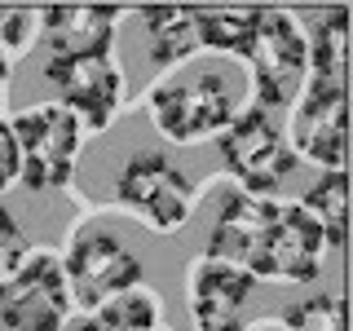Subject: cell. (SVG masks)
Listing matches in <instances>:
<instances>
[{
    "mask_svg": "<svg viewBox=\"0 0 353 331\" xmlns=\"http://www.w3.org/2000/svg\"><path fill=\"white\" fill-rule=\"evenodd\" d=\"M349 14L331 9L327 22L318 27L314 44H309V80L323 84H345V62H349Z\"/></svg>",
    "mask_w": 353,
    "mask_h": 331,
    "instance_id": "2e32d148",
    "label": "cell"
},
{
    "mask_svg": "<svg viewBox=\"0 0 353 331\" xmlns=\"http://www.w3.org/2000/svg\"><path fill=\"white\" fill-rule=\"evenodd\" d=\"M40 36V9L31 5H0V49L27 53Z\"/></svg>",
    "mask_w": 353,
    "mask_h": 331,
    "instance_id": "d6986e66",
    "label": "cell"
},
{
    "mask_svg": "<svg viewBox=\"0 0 353 331\" xmlns=\"http://www.w3.org/2000/svg\"><path fill=\"white\" fill-rule=\"evenodd\" d=\"M323 230L301 203L256 199L243 190L221 203L208 234V257L239 265L256 283H314L323 270Z\"/></svg>",
    "mask_w": 353,
    "mask_h": 331,
    "instance_id": "6da1fadb",
    "label": "cell"
},
{
    "mask_svg": "<svg viewBox=\"0 0 353 331\" xmlns=\"http://www.w3.org/2000/svg\"><path fill=\"white\" fill-rule=\"evenodd\" d=\"M62 274H66V292H71V305L93 314L106 301L141 287V257L128 248L119 234H110L102 225H88L71 239L62 257Z\"/></svg>",
    "mask_w": 353,
    "mask_h": 331,
    "instance_id": "5b68a950",
    "label": "cell"
},
{
    "mask_svg": "<svg viewBox=\"0 0 353 331\" xmlns=\"http://www.w3.org/2000/svg\"><path fill=\"white\" fill-rule=\"evenodd\" d=\"M115 203L132 212L141 225L172 234L194 212V181L159 150H137L115 172Z\"/></svg>",
    "mask_w": 353,
    "mask_h": 331,
    "instance_id": "277c9868",
    "label": "cell"
},
{
    "mask_svg": "<svg viewBox=\"0 0 353 331\" xmlns=\"http://www.w3.org/2000/svg\"><path fill=\"white\" fill-rule=\"evenodd\" d=\"M199 49H212L221 58H248L252 31H256V9H230V5H194Z\"/></svg>",
    "mask_w": 353,
    "mask_h": 331,
    "instance_id": "5bb4252c",
    "label": "cell"
},
{
    "mask_svg": "<svg viewBox=\"0 0 353 331\" xmlns=\"http://www.w3.org/2000/svg\"><path fill=\"white\" fill-rule=\"evenodd\" d=\"M345 132H349L345 84L305 80L301 97L292 106V146L287 150L327 172H345V146H349Z\"/></svg>",
    "mask_w": 353,
    "mask_h": 331,
    "instance_id": "9c48e42d",
    "label": "cell"
},
{
    "mask_svg": "<svg viewBox=\"0 0 353 331\" xmlns=\"http://www.w3.org/2000/svg\"><path fill=\"white\" fill-rule=\"evenodd\" d=\"M44 80L58 88V106L71 110L84 132H102L124 97V71L115 58H49Z\"/></svg>",
    "mask_w": 353,
    "mask_h": 331,
    "instance_id": "30bf717a",
    "label": "cell"
},
{
    "mask_svg": "<svg viewBox=\"0 0 353 331\" xmlns=\"http://www.w3.org/2000/svg\"><path fill=\"white\" fill-rule=\"evenodd\" d=\"M283 327L287 331H345V305H340V296H309V301L287 305Z\"/></svg>",
    "mask_w": 353,
    "mask_h": 331,
    "instance_id": "ac0fdd59",
    "label": "cell"
},
{
    "mask_svg": "<svg viewBox=\"0 0 353 331\" xmlns=\"http://www.w3.org/2000/svg\"><path fill=\"white\" fill-rule=\"evenodd\" d=\"M9 132L18 141V168H22L18 181L22 185L49 194V190H62L71 181L84 128L66 106H58V102L27 106L9 119Z\"/></svg>",
    "mask_w": 353,
    "mask_h": 331,
    "instance_id": "3957f363",
    "label": "cell"
},
{
    "mask_svg": "<svg viewBox=\"0 0 353 331\" xmlns=\"http://www.w3.org/2000/svg\"><path fill=\"white\" fill-rule=\"evenodd\" d=\"M58 331H102V323H97L93 314H80V318L71 314V318H66V323H62Z\"/></svg>",
    "mask_w": 353,
    "mask_h": 331,
    "instance_id": "7402d4cb",
    "label": "cell"
},
{
    "mask_svg": "<svg viewBox=\"0 0 353 331\" xmlns=\"http://www.w3.org/2000/svg\"><path fill=\"white\" fill-rule=\"evenodd\" d=\"M301 208L314 217V225L323 230V243L327 248H345V172H323L314 185L305 190Z\"/></svg>",
    "mask_w": 353,
    "mask_h": 331,
    "instance_id": "9a60e30c",
    "label": "cell"
},
{
    "mask_svg": "<svg viewBox=\"0 0 353 331\" xmlns=\"http://www.w3.org/2000/svg\"><path fill=\"white\" fill-rule=\"evenodd\" d=\"M243 84L221 62H181L150 88V119L168 141H208L230 128L239 115Z\"/></svg>",
    "mask_w": 353,
    "mask_h": 331,
    "instance_id": "7a4b0ae2",
    "label": "cell"
},
{
    "mask_svg": "<svg viewBox=\"0 0 353 331\" xmlns=\"http://www.w3.org/2000/svg\"><path fill=\"white\" fill-rule=\"evenodd\" d=\"M256 292V279L225 261H194L190 270V314L199 331H243V314Z\"/></svg>",
    "mask_w": 353,
    "mask_h": 331,
    "instance_id": "8fae6325",
    "label": "cell"
},
{
    "mask_svg": "<svg viewBox=\"0 0 353 331\" xmlns=\"http://www.w3.org/2000/svg\"><path fill=\"white\" fill-rule=\"evenodd\" d=\"M221 159L225 168L239 177L243 194H256V199H274L279 181L296 168V154L287 150L279 124L270 119V110L248 106L230 119V128L216 137Z\"/></svg>",
    "mask_w": 353,
    "mask_h": 331,
    "instance_id": "52a82bcc",
    "label": "cell"
},
{
    "mask_svg": "<svg viewBox=\"0 0 353 331\" xmlns=\"http://www.w3.org/2000/svg\"><path fill=\"white\" fill-rule=\"evenodd\" d=\"M18 177H22V168H18V141H14V132H9V124L0 119V194L14 190Z\"/></svg>",
    "mask_w": 353,
    "mask_h": 331,
    "instance_id": "44dd1931",
    "label": "cell"
},
{
    "mask_svg": "<svg viewBox=\"0 0 353 331\" xmlns=\"http://www.w3.org/2000/svg\"><path fill=\"white\" fill-rule=\"evenodd\" d=\"M248 80L261 110L283 106L309 75V40L287 9H261L256 5V31L248 44Z\"/></svg>",
    "mask_w": 353,
    "mask_h": 331,
    "instance_id": "8992f818",
    "label": "cell"
},
{
    "mask_svg": "<svg viewBox=\"0 0 353 331\" xmlns=\"http://www.w3.org/2000/svg\"><path fill=\"white\" fill-rule=\"evenodd\" d=\"M5 80H9V53L0 49V106H5Z\"/></svg>",
    "mask_w": 353,
    "mask_h": 331,
    "instance_id": "603a6c76",
    "label": "cell"
},
{
    "mask_svg": "<svg viewBox=\"0 0 353 331\" xmlns=\"http://www.w3.org/2000/svg\"><path fill=\"white\" fill-rule=\"evenodd\" d=\"M27 257H31L27 234H22V225L14 221V212H9V208L0 203V283H5V279H9V274H14Z\"/></svg>",
    "mask_w": 353,
    "mask_h": 331,
    "instance_id": "ffe728a7",
    "label": "cell"
},
{
    "mask_svg": "<svg viewBox=\"0 0 353 331\" xmlns=\"http://www.w3.org/2000/svg\"><path fill=\"white\" fill-rule=\"evenodd\" d=\"M119 9L106 5H49L40 9V36L49 58H110Z\"/></svg>",
    "mask_w": 353,
    "mask_h": 331,
    "instance_id": "7c38bea8",
    "label": "cell"
},
{
    "mask_svg": "<svg viewBox=\"0 0 353 331\" xmlns=\"http://www.w3.org/2000/svg\"><path fill=\"white\" fill-rule=\"evenodd\" d=\"M62 261L53 252H31L27 261L0 283V327L5 331H58L71 318Z\"/></svg>",
    "mask_w": 353,
    "mask_h": 331,
    "instance_id": "ba28073f",
    "label": "cell"
},
{
    "mask_svg": "<svg viewBox=\"0 0 353 331\" xmlns=\"http://www.w3.org/2000/svg\"><path fill=\"white\" fill-rule=\"evenodd\" d=\"M150 58L163 66H181L199 53V27H194V5H146L141 9Z\"/></svg>",
    "mask_w": 353,
    "mask_h": 331,
    "instance_id": "4fadbf2b",
    "label": "cell"
},
{
    "mask_svg": "<svg viewBox=\"0 0 353 331\" xmlns=\"http://www.w3.org/2000/svg\"><path fill=\"white\" fill-rule=\"evenodd\" d=\"M93 318L102 323V331H159V296L146 287H132L102 309H93Z\"/></svg>",
    "mask_w": 353,
    "mask_h": 331,
    "instance_id": "e0dca14e",
    "label": "cell"
}]
</instances>
